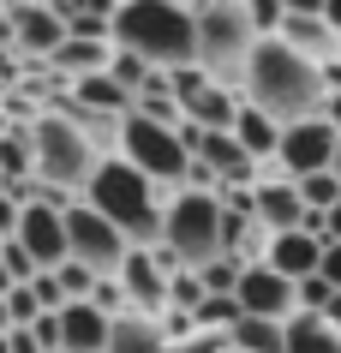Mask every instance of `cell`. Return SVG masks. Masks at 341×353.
Instances as JSON below:
<instances>
[{"label":"cell","instance_id":"obj_1","mask_svg":"<svg viewBox=\"0 0 341 353\" xmlns=\"http://www.w3.org/2000/svg\"><path fill=\"white\" fill-rule=\"evenodd\" d=\"M246 102L287 132V126H305V120H323L329 84H323V66L293 54L282 37H269L258 48V60H251V72H246Z\"/></svg>","mask_w":341,"mask_h":353},{"label":"cell","instance_id":"obj_2","mask_svg":"<svg viewBox=\"0 0 341 353\" xmlns=\"http://www.w3.org/2000/svg\"><path fill=\"white\" fill-rule=\"evenodd\" d=\"M114 48L138 54L156 72L198 66V6H180V0H120Z\"/></svg>","mask_w":341,"mask_h":353},{"label":"cell","instance_id":"obj_3","mask_svg":"<svg viewBox=\"0 0 341 353\" xmlns=\"http://www.w3.org/2000/svg\"><path fill=\"white\" fill-rule=\"evenodd\" d=\"M168 198L174 192H162L156 180H144L132 162H120V156H108V162L96 168L90 192H84V204L96 210V216H108L126 240H132V252H150V245H162V222H168Z\"/></svg>","mask_w":341,"mask_h":353},{"label":"cell","instance_id":"obj_4","mask_svg":"<svg viewBox=\"0 0 341 353\" xmlns=\"http://www.w3.org/2000/svg\"><path fill=\"white\" fill-rule=\"evenodd\" d=\"M264 37L251 24L246 0H198V66L222 90H246V72L258 60Z\"/></svg>","mask_w":341,"mask_h":353},{"label":"cell","instance_id":"obj_5","mask_svg":"<svg viewBox=\"0 0 341 353\" xmlns=\"http://www.w3.org/2000/svg\"><path fill=\"white\" fill-rule=\"evenodd\" d=\"M30 144H37V180L54 186V192H72V198H84L90 180H96V168L108 162V150L96 144L78 120H66L54 108L30 126Z\"/></svg>","mask_w":341,"mask_h":353},{"label":"cell","instance_id":"obj_6","mask_svg":"<svg viewBox=\"0 0 341 353\" xmlns=\"http://www.w3.org/2000/svg\"><path fill=\"white\" fill-rule=\"evenodd\" d=\"M162 252L180 270H209L222 252V204L209 192H174L168 198V222H162Z\"/></svg>","mask_w":341,"mask_h":353},{"label":"cell","instance_id":"obj_7","mask_svg":"<svg viewBox=\"0 0 341 353\" xmlns=\"http://www.w3.org/2000/svg\"><path fill=\"white\" fill-rule=\"evenodd\" d=\"M120 162H132L144 180H156L162 192H180L192 174V150L180 144V132L168 126H150V120H138L126 114V126H120V150H114Z\"/></svg>","mask_w":341,"mask_h":353},{"label":"cell","instance_id":"obj_8","mask_svg":"<svg viewBox=\"0 0 341 353\" xmlns=\"http://www.w3.org/2000/svg\"><path fill=\"white\" fill-rule=\"evenodd\" d=\"M66 245H72V263H84L90 276H120L126 258H132V240H126L108 216H96L84 198L66 210Z\"/></svg>","mask_w":341,"mask_h":353},{"label":"cell","instance_id":"obj_9","mask_svg":"<svg viewBox=\"0 0 341 353\" xmlns=\"http://www.w3.org/2000/svg\"><path fill=\"white\" fill-rule=\"evenodd\" d=\"M6 6H12V48H19V60H54L66 48L60 0H6Z\"/></svg>","mask_w":341,"mask_h":353},{"label":"cell","instance_id":"obj_10","mask_svg":"<svg viewBox=\"0 0 341 353\" xmlns=\"http://www.w3.org/2000/svg\"><path fill=\"white\" fill-rule=\"evenodd\" d=\"M335 150H341V132L329 120H305V126H287L282 132V168L287 180H311V174H335Z\"/></svg>","mask_w":341,"mask_h":353},{"label":"cell","instance_id":"obj_11","mask_svg":"<svg viewBox=\"0 0 341 353\" xmlns=\"http://www.w3.org/2000/svg\"><path fill=\"white\" fill-rule=\"evenodd\" d=\"M240 317H264V323H293L300 317V288L287 276H276L269 263H251L240 276Z\"/></svg>","mask_w":341,"mask_h":353},{"label":"cell","instance_id":"obj_12","mask_svg":"<svg viewBox=\"0 0 341 353\" xmlns=\"http://www.w3.org/2000/svg\"><path fill=\"white\" fill-rule=\"evenodd\" d=\"M282 42L293 54H305L311 66H335L341 60V37L329 30V19H323V0H287Z\"/></svg>","mask_w":341,"mask_h":353},{"label":"cell","instance_id":"obj_13","mask_svg":"<svg viewBox=\"0 0 341 353\" xmlns=\"http://www.w3.org/2000/svg\"><path fill=\"white\" fill-rule=\"evenodd\" d=\"M168 281L174 270L156 252H132L126 258V270H120V288H126V299H132V317H168Z\"/></svg>","mask_w":341,"mask_h":353},{"label":"cell","instance_id":"obj_14","mask_svg":"<svg viewBox=\"0 0 341 353\" xmlns=\"http://www.w3.org/2000/svg\"><path fill=\"white\" fill-rule=\"evenodd\" d=\"M19 245L37 258L42 276H54L60 263H72V245H66V216H60V210H48V204H30V210H24Z\"/></svg>","mask_w":341,"mask_h":353},{"label":"cell","instance_id":"obj_15","mask_svg":"<svg viewBox=\"0 0 341 353\" xmlns=\"http://www.w3.org/2000/svg\"><path fill=\"white\" fill-rule=\"evenodd\" d=\"M251 216L282 240V234H293V228L305 222V198H300L293 180H258V186H251Z\"/></svg>","mask_w":341,"mask_h":353},{"label":"cell","instance_id":"obj_16","mask_svg":"<svg viewBox=\"0 0 341 353\" xmlns=\"http://www.w3.org/2000/svg\"><path fill=\"white\" fill-rule=\"evenodd\" d=\"M192 162H204L222 186H258V162L240 150V138H234V132H204Z\"/></svg>","mask_w":341,"mask_h":353},{"label":"cell","instance_id":"obj_17","mask_svg":"<svg viewBox=\"0 0 341 353\" xmlns=\"http://www.w3.org/2000/svg\"><path fill=\"white\" fill-rule=\"evenodd\" d=\"M114 341V317H102L90 299H72L60 312V353H108Z\"/></svg>","mask_w":341,"mask_h":353},{"label":"cell","instance_id":"obj_18","mask_svg":"<svg viewBox=\"0 0 341 353\" xmlns=\"http://www.w3.org/2000/svg\"><path fill=\"white\" fill-rule=\"evenodd\" d=\"M246 114V90H222V84H204V90L186 102V120L198 132H234Z\"/></svg>","mask_w":341,"mask_h":353},{"label":"cell","instance_id":"obj_19","mask_svg":"<svg viewBox=\"0 0 341 353\" xmlns=\"http://www.w3.org/2000/svg\"><path fill=\"white\" fill-rule=\"evenodd\" d=\"M269 270L276 276H287V281H305V276H318L323 270V240H311V234H282V240H269Z\"/></svg>","mask_w":341,"mask_h":353},{"label":"cell","instance_id":"obj_20","mask_svg":"<svg viewBox=\"0 0 341 353\" xmlns=\"http://www.w3.org/2000/svg\"><path fill=\"white\" fill-rule=\"evenodd\" d=\"M108 353H186V347H180L156 317H120V323H114Z\"/></svg>","mask_w":341,"mask_h":353},{"label":"cell","instance_id":"obj_21","mask_svg":"<svg viewBox=\"0 0 341 353\" xmlns=\"http://www.w3.org/2000/svg\"><path fill=\"white\" fill-rule=\"evenodd\" d=\"M66 96H72L78 108L102 114V120H126V114H132V96L120 90V84H114L108 72H96V78H78V84H72Z\"/></svg>","mask_w":341,"mask_h":353},{"label":"cell","instance_id":"obj_22","mask_svg":"<svg viewBox=\"0 0 341 353\" xmlns=\"http://www.w3.org/2000/svg\"><path fill=\"white\" fill-rule=\"evenodd\" d=\"M234 138H240V150H246V156H251L258 168H269L276 156H282V126H276L269 114H258L251 102H246V114H240V126H234Z\"/></svg>","mask_w":341,"mask_h":353},{"label":"cell","instance_id":"obj_23","mask_svg":"<svg viewBox=\"0 0 341 353\" xmlns=\"http://www.w3.org/2000/svg\"><path fill=\"white\" fill-rule=\"evenodd\" d=\"M19 180H37V144H30V126H0V186H19Z\"/></svg>","mask_w":341,"mask_h":353},{"label":"cell","instance_id":"obj_24","mask_svg":"<svg viewBox=\"0 0 341 353\" xmlns=\"http://www.w3.org/2000/svg\"><path fill=\"white\" fill-rule=\"evenodd\" d=\"M287 353H341V330L329 323V317L300 312L293 323H287Z\"/></svg>","mask_w":341,"mask_h":353},{"label":"cell","instance_id":"obj_25","mask_svg":"<svg viewBox=\"0 0 341 353\" xmlns=\"http://www.w3.org/2000/svg\"><path fill=\"white\" fill-rule=\"evenodd\" d=\"M227 341H234V353H287V323H264V317H240Z\"/></svg>","mask_w":341,"mask_h":353},{"label":"cell","instance_id":"obj_26","mask_svg":"<svg viewBox=\"0 0 341 353\" xmlns=\"http://www.w3.org/2000/svg\"><path fill=\"white\" fill-rule=\"evenodd\" d=\"M240 276H246V263H234V258H216L209 270H198V281H204L209 299H234L240 294Z\"/></svg>","mask_w":341,"mask_h":353},{"label":"cell","instance_id":"obj_27","mask_svg":"<svg viewBox=\"0 0 341 353\" xmlns=\"http://www.w3.org/2000/svg\"><path fill=\"white\" fill-rule=\"evenodd\" d=\"M204 281H198V270H174V281H168V312H186V317H198V305H204Z\"/></svg>","mask_w":341,"mask_h":353},{"label":"cell","instance_id":"obj_28","mask_svg":"<svg viewBox=\"0 0 341 353\" xmlns=\"http://www.w3.org/2000/svg\"><path fill=\"white\" fill-rule=\"evenodd\" d=\"M293 186H300L305 210H318V216H329V210L341 204V180L335 174H311V180H293Z\"/></svg>","mask_w":341,"mask_h":353},{"label":"cell","instance_id":"obj_29","mask_svg":"<svg viewBox=\"0 0 341 353\" xmlns=\"http://www.w3.org/2000/svg\"><path fill=\"white\" fill-rule=\"evenodd\" d=\"M54 281H60V294H66V299H90V294H96V281H108V276H90L84 263H60Z\"/></svg>","mask_w":341,"mask_h":353},{"label":"cell","instance_id":"obj_30","mask_svg":"<svg viewBox=\"0 0 341 353\" xmlns=\"http://www.w3.org/2000/svg\"><path fill=\"white\" fill-rule=\"evenodd\" d=\"M6 317H12V330H30V323H37V317H48L37 305V294H30V288H12V294H6Z\"/></svg>","mask_w":341,"mask_h":353},{"label":"cell","instance_id":"obj_31","mask_svg":"<svg viewBox=\"0 0 341 353\" xmlns=\"http://www.w3.org/2000/svg\"><path fill=\"white\" fill-rule=\"evenodd\" d=\"M19 222H24V210L0 192V240H19Z\"/></svg>","mask_w":341,"mask_h":353},{"label":"cell","instance_id":"obj_32","mask_svg":"<svg viewBox=\"0 0 341 353\" xmlns=\"http://www.w3.org/2000/svg\"><path fill=\"white\" fill-rule=\"evenodd\" d=\"M318 276L341 294V245H323V270H318Z\"/></svg>","mask_w":341,"mask_h":353},{"label":"cell","instance_id":"obj_33","mask_svg":"<svg viewBox=\"0 0 341 353\" xmlns=\"http://www.w3.org/2000/svg\"><path fill=\"white\" fill-rule=\"evenodd\" d=\"M0 48H6V54H19V48H12V6H0Z\"/></svg>","mask_w":341,"mask_h":353},{"label":"cell","instance_id":"obj_34","mask_svg":"<svg viewBox=\"0 0 341 353\" xmlns=\"http://www.w3.org/2000/svg\"><path fill=\"white\" fill-rule=\"evenodd\" d=\"M323 19H329V30L341 37V0H323Z\"/></svg>","mask_w":341,"mask_h":353},{"label":"cell","instance_id":"obj_35","mask_svg":"<svg viewBox=\"0 0 341 353\" xmlns=\"http://www.w3.org/2000/svg\"><path fill=\"white\" fill-rule=\"evenodd\" d=\"M323 120H329V126L341 132V96H329V102H323Z\"/></svg>","mask_w":341,"mask_h":353},{"label":"cell","instance_id":"obj_36","mask_svg":"<svg viewBox=\"0 0 341 353\" xmlns=\"http://www.w3.org/2000/svg\"><path fill=\"white\" fill-rule=\"evenodd\" d=\"M329 245H341V204L329 210Z\"/></svg>","mask_w":341,"mask_h":353},{"label":"cell","instance_id":"obj_37","mask_svg":"<svg viewBox=\"0 0 341 353\" xmlns=\"http://www.w3.org/2000/svg\"><path fill=\"white\" fill-rule=\"evenodd\" d=\"M335 180H341V150H335Z\"/></svg>","mask_w":341,"mask_h":353}]
</instances>
